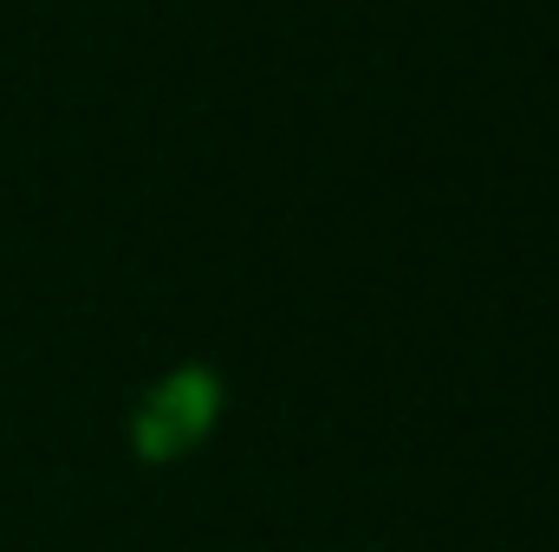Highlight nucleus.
<instances>
[{"label":"nucleus","instance_id":"obj_1","mask_svg":"<svg viewBox=\"0 0 559 552\" xmlns=\"http://www.w3.org/2000/svg\"><path fill=\"white\" fill-rule=\"evenodd\" d=\"M215 422H222V377L209 364H176L138 397L131 448L138 461H182L215 435Z\"/></svg>","mask_w":559,"mask_h":552}]
</instances>
